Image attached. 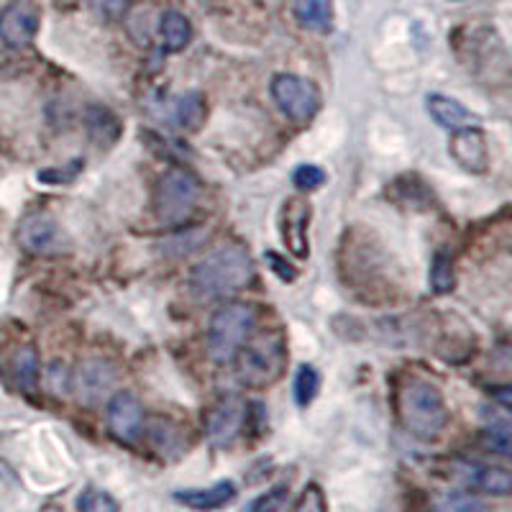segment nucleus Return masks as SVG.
<instances>
[{
	"label": "nucleus",
	"mask_w": 512,
	"mask_h": 512,
	"mask_svg": "<svg viewBox=\"0 0 512 512\" xmlns=\"http://www.w3.org/2000/svg\"><path fill=\"white\" fill-rule=\"evenodd\" d=\"M395 408L402 428L418 441H438L446 431V400L433 382L418 377L402 379L395 395Z\"/></svg>",
	"instance_id": "obj_1"
},
{
	"label": "nucleus",
	"mask_w": 512,
	"mask_h": 512,
	"mask_svg": "<svg viewBox=\"0 0 512 512\" xmlns=\"http://www.w3.org/2000/svg\"><path fill=\"white\" fill-rule=\"evenodd\" d=\"M254 262L241 244L218 246L192 269L190 285L200 297H228L254 280Z\"/></svg>",
	"instance_id": "obj_2"
},
{
	"label": "nucleus",
	"mask_w": 512,
	"mask_h": 512,
	"mask_svg": "<svg viewBox=\"0 0 512 512\" xmlns=\"http://www.w3.org/2000/svg\"><path fill=\"white\" fill-rule=\"evenodd\" d=\"M236 374L246 387L262 390L282 377L287 364V344L280 331H264L249 338L236 354Z\"/></svg>",
	"instance_id": "obj_3"
},
{
	"label": "nucleus",
	"mask_w": 512,
	"mask_h": 512,
	"mask_svg": "<svg viewBox=\"0 0 512 512\" xmlns=\"http://www.w3.org/2000/svg\"><path fill=\"white\" fill-rule=\"evenodd\" d=\"M256 326V308L249 303H226L213 313L208 328V354L216 364L236 359Z\"/></svg>",
	"instance_id": "obj_4"
},
{
	"label": "nucleus",
	"mask_w": 512,
	"mask_h": 512,
	"mask_svg": "<svg viewBox=\"0 0 512 512\" xmlns=\"http://www.w3.org/2000/svg\"><path fill=\"white\" fill-rule=\"evenodd\" d=\"M200 208V182L182 167L167 169L157 182V216L164 226H182Z\"/></svg>",
	"instance_id": "obj_5"
},
{
	"label": "nucleus",
	"mask_w": 512,
	"mask_h": 512,
	"mask_svg": "<svg viewBox=\"0 0 512 512\" xmlns=\"http://www.w3.org/2000/svg\"><path fill=\"white\" fill-rule=\"evenodd\" d=\"M272 98L277 108L295 123H310L320 108V90L315 88V82L297 75L274 77Z\"/></svg>",
	"instance_id": "obj_6"
},
{
	"label": "nucleus",
	"mask_w": 512,
	"mask_h": 512,
	"mask_svg": "<svg viewBox=\"0 0 512 512\" xmlns=\"http://www.w3.org/2000/svg\"><path fill=\"white\" fill-rule=\"evenodd\" d=\"M39 31V8L31 0H13L0 11V41L11 49H24Z\"/></svg>",
	"instance_id": "obj_7"
},
{
	"label": "nucleus",
	"mask_w": 512,
	"mask_h": 512,
	"mask_svg": "<svg viewBox=\"0 0 512 512\" xmlns=\"http://www.w3.org/2000/svg\"><path fill=\"white\" fill-rule=\"evenodd\" d=\"M448 154L469 175H487L489 172V146L482 128H456L451 141H448Z\"/></svg>",
	"instance_id": "obj_8"
},
{
	"label": "nucleus",
	"mask_w": 512,
	"mask_h": 512,
	"mask_svg": "<svg viewBox=\"0 0 512 512\" xmlns=\"http://www.w3.org/2000/svg\"><path fill=\"white\" fill-rule=\"evenodd\" d=\"M113 384H116V369L108 361L100 359L82 361L80 367L75 369V377H72V390H75L77 400L82 405L103 402L108 392L113 390Z\"/></svg>",
	"instance_id": "obj_9"
},
{
	"label": "nucleus",
	"mask_w": 512,
	"mask_h": 512,
	"mask_svg": "<svg viewBox=\"0 0 512 512\" xmlns=\"http://www.w3.org/2000/svg\"><path fill=\"white\" fill-rule=\"evenodd\" d=\"M108 431L116 441L136 443L144 433V410L139 397L131 392H118L108 402Z\"/></svg>",
	"instance_id": "obj_10"
},
{
	"label": "nucleus",
	"mask_w": 512,
	"mask_h": 512,
	"mask_svg": "<svg viewBox=\"0 0 512 512\" xmlns=\"http://www.w3.org/2000/svg\"><path fill=\"white\" fill-rule=\"evenodd\" d=\"M310 203L305 198H290L282 208V241L295 259L305 262L310 256L308 226H310Z\"/></svg>",
	"instance_id": "obj_11"
},
{
	"label": "nucleus",
	"mask_w": 512,
	"mask_h": 512,
	"mask_svg": "<svg viewBox=\"0 0 512 512\" xmlns=\"http://www.w3.org/2000/svg\"><path fill=\"white\" fill-rule=\"evenodd\" d=\"M246 413H249V408L241 400H236V397L218 402L216 408L208 413V420H205L210 441L216 443V446H231L246 428Z\"/></svg>",
	"instance_id": "obj_12"
},
{
	"label": "nucleus",
	"mask_w": 512,
	"mask_h": 512,
	"mask_svg": "<svg viewBox=\"0 0 512 512\" xmlns=\"http://www.w3.org/2000/svg\"><path fill=\"white\" fill-rule=\"evenodd\" d=\"M454 477L464 484L466 489H474V492H482V495H495L505 497L510 495L512 489V477L507 469L502 466H484V464H456Z\"/></svg>",
	"instance_id": "obj_13"
},
{
	"label": "nucleus",
	"mask_w": 512,
	"mask_h": 512,
	"mask_svg": "<svg viewBox=\"0 0 512 512\" xmlns=\"http://www.w3.org/2000/svg\"><path fill=\"white\" fill-rule=\"evenodd\" d=\"M59 226L49 213H31L18 226V244L29 254H52L59 246Z\"/></svg>",
	"instance_id": "obj_14"
},
{
	"label": "nucleus",
	"mask_w": 512,
	"mask_h": 512,
	"mask_svg": "<svg viewBox=\"0 0 512 512\" xmlns=\"http://www.w3.org/2000/svg\"><path fill=\"white\" fill-rule=\"evenodd\" d=\"M236 495H239V492H236V484L223 479V482L210 484V487L180 489V492H175V500L195 512H216L231 505V502L236 500Z\"/></svg>",
	"instance_id": "obj_15"
},
{
	"label": "nucleus",
	"mask_w": 512,
	"mask_h": 512,
	"mask_svg": "<svg viewBox=\"0 0 512 512\" xmlns=\"http://www.w3.org/2000/svg\"><path fill=\"white\" fill-rule=\"evenodd\" d=\"M425 111L431 113L433 121L438 126L448 128V131H456V128H464V126H474V113L461 105L459 100L448 98V95L441 93H431L425 98Z\"/></svg>",
	"instance_id": "obj_16"
},
{
	"label": "nucleus",
	"mask_w": 512,
	"mask_h": 512,
	"mask_svg": "<svg viewBox=\"0 0 512 512\" xmlns=\"http://www.w3.org/2000/svg\"><path fill=\"white\" fill-rule=\"evenodd\" d=\"M295 16L305 29L328 34L333 29V0H295Z\"/></svg>",
	"instance_id": "obj_17"
},
{
	"label": "nucleus",
	"mask_w": 512,
	"mask_h": 512,
	"mask_svg": "<svg viewBox=\"0 0 512 512\" xmlns=\"http://www.w3.org/2000/svg\"><path fill=\"white\" fill-rule=\"evenodd\" d=\"M159 36H162L167 52H182L192 39V26L182 13L167 11L162 16V24H159Z\"/></svg>",
	"instance_id": "obj_18"
},
{
	"label": "nucleus",
	"mask_w": 512,
	"mask_h": 512,
	"mask_svg": "<svg viewBox=\"0 0 512 512\" xmlns=\"http://www.w3.org/2000/svg\"><path fill=\"white\" fill-rule=\"evenodd\" d=\"M205 113H208V105H205L203 93L192 90V93H185L177 98L172 116H175V123L180 128H185V131H195V128L203 126Z\"/></svg>",
	"instance_id": "obj_19"
},
{
	"label": "nucleus",
	"mask_w": 512,
	"mask_h": 512,
	"mask_svg": "<svg viewBox=\"0 0 512 512\" xmlns=\"http://www.w3.org/2000/svg\"><path fill=\"white\" fill-rule=\"evenodd\" d=\"M13 379L24 392H34L39 384V354L34 346H21L13 356Z\"/></svg>",
	"instance_id": "obj_20"
},
{
	"label": "nucleus",
	"mask_w": 512,
	"mask_h": 512,
	"mask_svg": "<svg viewBox=\"0 0 512 512\" xmlns=\"http://www.w3.org/2000/svg\"><path fill=\"white\" fill-rule=\"evenodd\" d=\"M456 285V272H454V262H451V256L446 251H438L433 256V264H431V287L433 292L438 295H446V292L454 290Z\"/></svg>",
	"instance_id": "obj_21"
},
{
	"label": "nucleus",
	"mask_w": 512,
	"mask_h": 512,
	"mask_svg": "<svg viewBox=\"0 0 512 512\" xmlns=\"http://www.w3.org/2000/svg\"><path fill=\"white\" fill-rule=\"evenodd\" d=\"M77 512H121V505L111 492L100 487H88L82 489V495L77 497Z\"/></svg>",
	"instance_id": "obj_22"
},
{
	"label": "nucleus",
	"mask_w": 512,
	"mask_h": 512,
	"mask_svg": "<svg viewBox=\"0 0 512 512\" xmlns=\"http://www.w3.org/2000/svg\"><path fill=\"white\" fill-rule=\"evenodd\" d=\"M149 441L162 451V454H169V448H177V454L182 451L185 441H182V433L175 423L169 420H154L152 428H149Z\"/></svg>",
	"instance_id": "obj_23"
},
{
	"label": "nucleus",
	"mask_w": 512,
	"mask_h": 512,
	"mask_svg": "<svg viewBox=\"0 0 512 512\" xmlns=\"http://www.w3.org/2000/svg\"><path fill=\"white\" fill-rule=\"evenodd\" d=\"M320 390V377L313 367H300L295 374V402L300 408H308Z\"/></svg>",
	"instance_id": "obj_24"
},
{
	"label": "nucleus",
	"mask_w": 512,
	"mask_h": 512,
	"mask_svg": "<svg viewBox=\"0 0 512 512\" xmlns=\"http://www.w3.org/2000/svg\"><path fill=\"white\" fill-rule=\"evenodd\" d=\"M292 512H328L326 492L320 489V484L310 482L308 487L300 492L295 505H292Z\"/></svg>",
	"instance_id": "obj_25"
},
{
	"label": "nucleus",
	"mask_w": 512,
	"mask_h": 512,
	"mask_svg": "<svg viewBox=\"0 0 512 512\" xmlns=\"http://www.w3.org/2000/svg\"><path fill=\"white\" fill-rule=\"evenodd\" d=\"M287 492H290L287 484H277V487L267 489L264 495L256 497L246 512H280L282 505L287 502Z\"/></svg>",
	"instance_id": "obj_26"
},
{
	"label": "nucleus",
	"mask_w": 512,
	"mask_h": 512,
	"mask_svg": "<svg viewBox=\"0 0 512 512\" xmlns=\"http://www.w3.org/2000/svg\"><path fill=\"white\" fill-rule=\"evenodd\" d=\"M292 182H295L297 190L313 192L318 190V187L326 185V172L320 167H315V164H300V167L292 172Z\"/></svg>",
	"instance_id": "obj_27"
},
{
	"label": "nucleus",
	"mask_w": 512,
	"mask_h": 512,
	"mask_svg": "<svg viewBox=\"0 0 512 512\" xmlns=\"http://www.w3.org/2000/svg\"><path fill=\"white\" fill-rule=\"evenodd\" d=\"M484 448L495 451V454L507 456L510 454V431H507V423L492 425L484 431Z\"/></svg>",
	"instance_id": "obj_28"
},
{
	"label": "nucleus",
	"mask_w": 512,
	"mask_h": 512,
	"mask_svg": "<svg viewBox=\"0 0 512 512\" xmlns=\"http://www.w3.org/2000/svg\"><path fill=\"white\" fill-rule=\"evenodd\" d=\"M446 507L448 512H492V507L484 505L472 492H456V495L448 497Z\"/></svg>",
	"instance_id": "obj_29"
},
{
	"label": "nucleus",
	"mask_w": 512,
	"mask_h": 512,
	"mask_svg": "<svg viewBox=\"0 0 512 512\" xmlns=\"http://www.w3.org/2000/svg\"><path fill=\"white\" fill-rule=\"evenodd\" d=\"M264 259H267V264L274 269V274H277L282 282H295L297 280V269L292 267V264H287V259H282L280 254L267 251V256H264Z\"/></svg>",
	"instance_id": "obj_30"
},
{
	"label": "nucleus",
	"mask_w": 512,
	"mask_h": 512,
	"mask_svg": "<svg viewBox=\"0 0 512 512\" xmlns=\"http://www.w3.org/2000/svg\"><path fill=\"white\" fill-rule=\"evenodd\" d=\"M90 3L105 18H121L128 8V0H90Z\"/></svg>",
	"instance_id": "obj_31"
},
{
	"label": "nucleus",
	"mask_w": 512,
	"mask_h": 512,
	"mask_svg": "<svg viewBox=\"0 0 512 512\" xmlns=\"http://www.w3.org/2000/svg\"><path fill=\"white\" fill-rule=\"evenodd\" d=\"M39 512H64V507L57 502H47V505H41Z\"/></svg>",
	"instance_id": "obj_32"
}]
</instances>
